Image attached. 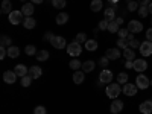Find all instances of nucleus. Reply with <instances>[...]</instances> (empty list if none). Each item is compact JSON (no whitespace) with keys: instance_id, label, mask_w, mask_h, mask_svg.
Listing matches in <instances>:
<instances>
[{"instance_id":"obj_1","label":"nucleus","mask_w":152,"mask_h":114,"mask_svg":"<svg viewBox=\"0 0 152 114\" xmlns=\"http://www.w3.org/2000/svg\"><path fill=\"white\" fill-rule=\"evenodd\" d=\"M105 93H107V96H108L110 99H117L119 94L122 93L120 84H117V82H111V84H108L107 88H105Z\"/></svg>"},{"instance_id":"obj_2","label":"nucleus","mask_w":152,"mask_h":114,"mask_svg":"<svg viewBox=\"0 0 152 114\" xmlns=\"http://www.w3.org/2000/svg\"><path fill=\"white\" fill-rule=\"evenodd\" d=\"M67 53L70 55V56H79L81 53H82V44L81 43H78V41H73V43H70V44H67Z\"/></svg>"},{"instance_id":"obj_3","label":"nucleus","mask_w":152,"mask_h":114,"mask_svg":"<svg viewBox=\"0 0 152 114\" xmlns=\"http://www.w3.org/2000/svg\"><path fill=\"white\" fill-rule=\"evenodd\" d=\"M135 85H137V88H140V90H146V88L151 85V81L148 79L146 75L140 73L137 76V79H135Z\"/></svg>"},{"instance_id":"obj_4","label":"nucleus","mask_w":152,"mask_h":114,"mask_svg":"<svg viewBox=\"0 0 152 114\" xmlns=\"http://www.w3.org/2000/svg\"><path fill=\"white\" fill-rule=\"evenodd\" d=\"M23 12L21 11H12L11 14H9V21H11V24H20V23H23Z\"/></svg>"},{"instance_id":"obj_5","label":"nucleus","mask_w":152,"mask_h":114,"mask_svg":"<svg viewBox=\"0 0 152 114\" xmlns=\"http://www.w3.org/2000/svg\"><path fill=\"white\" fill-rule=\"evenodd\" d=\"M128 31L131 34H138L143 31V23L142 21H137V20H131L128 23Z\"/></svg>"},{"instance_id":"obj_6","label":"nucleus","mask_w":152,"mask_h":114,"mask_svg":"<svg viewBox=\"0 0 152 114\" xmlns=\"http://www.w3.org/2000/svg\"><path fill=\"white\" fill-rule=\"evenodd\" d=\"M50 44H52L55 49H64V47H67L66 38L64 37H58V35H55L52 40H50Z\"/></svg>"},{"instance_id":"obj_7","label":"nucleus","mask_w":152,"mask_h":114,"mask_svg":"<svg viewBox=\"0 0 152 114\" xmlns=\"http://www.w3.org/2000/svg\"><path fill=\"white\" fill-rule=\"evenodd\" d=\"M140 53H142V56H151L152 55V41H143L142 44H140Z\"/></svg>"},{"instance_id":"obj_8","label":"nucleus","mask_w":152,"mask_h":114,"mask_svg":"<svg viewBox=\"0 0 152 114\" xmlns=\"http://www.w3.org/2000/svg\"><path fill=\"white\" fill-rule=\"evenodd\" d=\"M135 72H138V73H142V72H145L146 69H148V62H146V59H143V58H137V59H134V67H132Z\"/></svg>"},{"instance_id":"obj_9","label":"nucleus","mask_w":152,"mask_h":114,"mask_svg":"<svg viewBox=\"0 0 152 114\" xmlns=\"http://www.w3.org/2000/svg\"><path fill=\"white\" fill-rule=\"evenodd\" d=\"M113 72L108 70V69H104L102 72H100L99 75V82H102V84H107V82H111L113 81Z\"/></svg>"},{"instance_id":"obj_10","label":"nucleus","mask_w":152,"mask_h":114,"mask_svg":"<svg viewBox=\"0 0 152 114\" xmlns=\"http://www.w3.org/2000/svg\"><path fill=\"white\" fill-rule=\"evenodd\" d=\"M123 110V102L117 97V99H113V102H111V105H110V111L113 113V114H119L120 111Z\"/></svg>"},{"instance_id":"obj_11","label":"nucleus","mask_w":152,"mask_h":114,"mask_svg":"<svg viewBox=\"0 0 152 114\" xmlns=\"http://www.w3.org/2000/svg\"><path fill=\"white\" fill-rule=\"evenodd\" d=\"M137 85L135 84H131V82H126L125 85H123V88H122V91L126 94V96H135L137 94Z\"/></svg>"},{"instance_id":"obj_12","label":"nucleus","mask_w":152,"mask_h":114,"mask_svg":"<svg viewBox=\"0 0 152 114\" xmlns=\"http://www.w3.org/2000/svg\"><path fill=\"white\" fill-rule=\"evenodd\" d=\"M105 56H107L110 61L119 59V58H120V49H119V47H111V49H108L107 53H105Z\"/></svg>"},{"instance_id":"obj_13","label":"nucleus","mask_w":152,"mask_h":114,"mask_svg":"<svg viewBox=\"0 0 152 114\" xmlns=\"http://www.w3.org/2000/svg\"><path fill=\"white\" fill-rule=\"evenodd\" d=\"M3 81L6 82V84H14L15 81H17V75H15V72H12V70H6L5 73H3Z\"/></svg>"},{"instance_id":"obj_14","label":"nucleus","mask_w":152,"mask_h":114,"mask_svg":"<svg viewBox=\"0 0 152 114\" xmlns=\"http://www.w3.org/2000/svg\"><path fill=\"white\" fill-rule=\"evenodd\" d=\"M14 72H15V75L17 76H20V78H23V76H26V75H29V69L24 66V64H17L15 66V69H14Z\"/></svg>"},{"instance_id":"obj_15","label":"nucleus","mask_w":152,"mask_h":114,"mask_svg":"<svg viewBox=\"0 0 152 114\" xmlns=\"http://www.w3.org/2000/svg\"><path fill=\"white\" fill-rule=\"evenodd\" d=\"M116 3H114L113 6H110V8H107L105 9V12H104V14H105V18L107 20H110V21H113L114 18H116Z\"/></svg>"},{"instance_id":"obj_16","label":"nucleus","mask_w":152,"mask_h":114,"mask_svg":"<svg viewBox=\"0 0 152 114\" xmlns=\"http://www.w3.org/2000/svg\"><path fill=\"white\" fill-rule=\"evenodd\" d=\"M94 67H96V64H94V61H91V59H87L85 62H82V72L84 73H91L94 70Z\"/></svg>"},{"instance_id":"obj_17","label":"nucleus","mask_w":152,"mask_h":114,"mask_svg":"<svg viewBox=\"0 0 152 114\" xmlns=\"http://www.w3.org/2000/svg\"><path fill=\"white\" fill-rule=\"evenodd\" d=\"M85 81V73L82 72V70H76L75 73H73V82L75 84H82Z\"/></svg>"},{"instance_id":"obj_18","label":"nucleus","mask_w":152,"mask_h":114,"mask_svg":"<svg viewBox=\"0 0 152 114\" xmlns=\"http://www.w3.org/2000/svg\"><path fill=\"white\" fill-rule=\"evenodd\" d=\"M138 110H140L142 114H151L152 113V100H145Z\"/></svg>"},{"instance_id":"obj_19","label":"nucleus","mask_w":152,"mask_h":114,"mask_svg":"<svg viewBox=\"0 0 152 114\" xmlns=\"http://www.w3.org/2000/svg\"><path fill=\"white\" fill-rule=\"evenodd\" d=\"M34 11H35L34 3H24L23 8H21V12L24 14V17H31V15L34 14Z\"/></svg>"},{"instance_id":"obj_20","label":"nucleus","mask_w":152,"mask_h":114,"mask_svg":"<svg viewBox=\"0 0 152 114\" xmlns=\"http://www.w3.org/2000/svg\"><path fill=\"white\" fill-rule=\"evenodd\" d=\"M29 75L32 76L34 79H38V78L43 75V70H41V67H38V66H32V67L29 69Z\"/></svg>"},{"instance_id":"obj_21","label":"nucleus","mask_w":152,"mask_h":114,"mask_svg":"<svg viewBox=\"0 0 152 114\" xmlns=\"http://www.w3.org/2000/svg\"><path fill=\"white\" fill-rule=\"evenodd\" d=\"M55 20H56V24H59V26H61V24H66L69 21V14H67V12H59Z\"/></svg>"},{"instance_id":"obj_22","label":"nucleus","mask_w":152,"mask_h":114,"mask_svg":"<svg viewBox=\"0 0 152 114\" xmlns=\"http://www.w3.org/2000/svg\"><path fill=\"white\" fill-rule=\"evenodd\" d=\"M104 8V3H102V0H93V2L90 3V9L93 12H99L100 9Z\"/></svg>"},{"instance_id":"obj_23","label":"nucleus","mask_w":152,"mask_h":114,"mask_svg":"<svg viewBox=\"0 0 152 114\" xmlns=\"http://www.w3.org/2000/svg\"><path fill=\"white\" fill-rule=\"evenodd\" d=\"M12 9V3H11V0H3L2 2V14H11V11Z\"/></svg>"},{"instance_id":"obj_24","label":"nucleus","mask_w":152,"mask_h":114,"mask_svg":"<svg viewBox=\"0 0 152 114\" xmlns=\"http://www.w3.org/2000/svg\"><path fill=\"white\" fill-rule=\"evenodd\" d=\"M35 24H37V21H35L32 17H24V20H23V26L26 28V29H34V28H35Z\"/></svg>"},{"instance_id":"obj_25","label":"nucleus","mask_w":152,"mask_h":114,"mask_svg":"<svg viewBox=\"0 0 152 114\" xmlns=\"http://www.w3.org/2000/svg\"><path fill=\"white\" fill-rule=\"evenodd\" d=\"M18 55H20V49H18L17 46L8 47V56H9V58H18Z\"/></svg>"},{"instance_id":"obj_26","label":"nucleus","mask_w":152,"mask_h":114,"mask_svg":"<svg viewBox=\"0 0 152 114\" xmlns=\"http://www.w3.org/2000/svg\"><path fill=\"white\" fill-rule=\"evenodd\" d=\"M69 67H70L72 70H75V72H76V70H81V69H82V62H81L79 59L75 58V59H72V61L69 62Z\"/></svg>"},{"instance_id":"obj_27","label":"nucleus","mask_w":152,"mask_h":114,"mask_svg":"<svg viewBox=\"0 0 152 114\" xmlns=\"http://www.w3.org/2000/svg\"><path fill=\"white\" fill-rule=\"evenodd\" d=\"M123 56L126 58V61H132L135 58V52H134V49L128 47V49H125L123 50Z\"/></svg>"},{"instance_id":"obj_28","label":"nucleus","mask_w":152,"mask_h":114,"mask_svg":"<svg viewBox=\"0 0 152 114\" xmlns=\"http://www.w3.org/2000/svg\"><path fill=\"white\" fill-rule=\"evenodd\" d=\"M11 43H12V40L8 35H2V37H0V46H2V47L8 49V47H11Z\"/></svg>"},{"instance_id":"obj_29","label":"nucleus","mask_w":152,"mask_h":114,"mask_svg":"<svg viewBox=\"0 0 152 114\" xmlns=\"http://www.w3.org/2000/svg\"><path fill=\"white\" fill-rule=\"evenodd\" d=\"M85 49L90 50V52H94V50L97 49V41L96 40H87L85 43Z\"/></svg>"},{"instance_id":"obj_30","label":"nucleus","mask_w":152,"mask_h":114,"mask_svg":"<svg viewBox=\"0 0 152 114\" xmlns=\"http://www.w3.org/2000/svg\"><path fill=\"white\" fill-rule=\"evenodd\" d=\"M108 31H110L111 34H117V32H119V23H117L116 20L110 21V24H108Z\"/></svg>"},{"instance_id":"obj_31","label":"nucleus","mask_w":152,"mask_h":114,"mask_svg":"<svg viewBox=\"0 0 152 114\" xmlns=\"http://www.w3.org/2000/svg\"><path fill=\"white\" fill-rule=\"evenodd\" d=\"M24 53L29 55V56L37 55V47H35L34 44H28V46H26V49H24Z\"/></svg>"},{"instance_id":"obj_32","label":"nucleus","mask_w":152,"mask_h":114,"mask_svg":"<svg viewBox=\"0 0 152 114\" xmlns=\"http://www.w3.org/2000/svg\"><path fill=\"white\" fill-rule=\"evenodd\" d=\"M117 82L125 85L126 82H128V73H126V72H122V73H119V75H117Z\"/></svg>"},{"instance_id":"obj_33","label":"nucleus","mask_w":152,"mask_h":114,"mask_svg":"<svg viewBox=\"0 0 152 114\" xmlns=\"http://www.w3.org/2000/svg\"><path fill=\"white\" fill-rule=\"evenodd\" d=\"M32 81H34V78H32V76L31 75H26V76H23V78H21V85L23 87H29L31 84H32Z\"/></svg>"},{"instance_id":"obj_34","label":"nucleus","mask_w":152,"mask_h":114,"mask_svg":"<svg viewBox=\"0 0 152 114\" xmlns=\"http://www.w3.org/2000/svg\"><path fill=\"white\" fill-rule=\"evenodd\" d=\"M128 11H131V12H134V11H138V2H135V0H128Z\"/></svg>"},{"instance_id":"obj_35","label":"nucleus","mask_w":152,"mask_h":114,"mask_svg":"<svg viewBox=\"0 0 152 114\" xmlns=\"http://www.w3.org/2000/svg\"><path fill=\"white\" fill-rule=\"evenodd\" d=\"M35 56H37L38 61H46L49 58V52H47V50H40V52H37Z\"/></svg>"},{"instance_id":"obj_36","label":"nucleus","mask_w":152,"mask_h":114,"mask_svg":"<svg viewBox=\"0 0 152 114\" xmlns=\"http://www.w3.org/2000/svg\"><path fill=\"white\" fill-rule=\"evenodd\" d=\"M117 46H119V49H128L129 47V43H128V40L126 38H119L117 40Z\"/></svg>"},{"instance_id":"obj_37","label":"nucleus","mask_w":152,"mask_h":114,"mask_svg":"<svg viewBox=\"0 0 152 114\" xmlns=\"http://www.w3.org/2000/svg\"><path fill=\"white\" fill-rule=\"evenodd\" d=\"M75 41H78V43H87V35L84 34V32H79V34H76V38H75Z\"/></svg>"},{"instance_id":"obj_38","label":"nucleus","mask_w":152,"mask_h":114,"mask_svg":"<svg viewBox=\"0 0 152 114\" xmlns=\"http://www.w3.org/2000/svg\"><path fill=\"white\" fill-rule=\"evenodd\" d=\"M137 12H138V15H140L142 18H145V17L149 15V9H148V6H140Z\"/></svg>"},{"instance_id":"obj_39","label":"nucleus","mask_w":152,"mask_h":114,"mask_svg":"<svg viewBox=\"0 0 152 114\" xmlns=\"http://www.w3.org/2000/svg\"><path fill=\"white\" fill-rule=\"evenodd\" d=\"M52 5L56 9H62V8L66 6V0H52Z\"/></svg>"},{"instance_id":"obj_40","label":"nucleus","mask_w":152,"mask_h":114,"mask_svg":"<svg viewBox=\"0 0 152 114\" xmlns=\"http://www.w3.org/2000/svg\"><path fill=\"white\" fill-rule=\"evenodd\" d=\"M108 24H110V20L105 18V20H102V21H99V26H97V28H99L100 31H105V29L108 31Z\"/></svg>"},{"instance_id":"obj_41","label":"nucleus","mask_w":152,"mask_h":114,"mask_svg":"<svg viewBox=\"0 0 152 114\" xmlns=\"http://www.w3.org/2000/svg\"><path fill=\"white\" fill-rule=\"evenodd\" d=\"M34 114H47L46 107H43V105H38V107H35V108H34Z\"/></svg>"},{"instance_id":"obj_42","label":"nucleus","mask_w":152,"mask_h":114,"mask_svg":"<svg viewBox=\"0 0 152 114\" xmlns=\"http://www.w3.org/2000/svg\"><path fill=\"white\" fill-rule=\"evenodd\" d=\"M99 64L102 66L104 69H107V67H108V64H110V59H108L107 56H104V58H100V59H99Z\"/></svg>"},{"instance_id":"obj_43","label":"nucleus","mask_w":152,"mask_h":114,"mask_svg":"<svg viewBox=\"0 0 152 114\" xmlns=\"http://www.w3.org/2000/svg\"><path fill=\"white\" fill-rule=\"evenodd\" d=\"M119 38H126V37H128L129 35V31L128 29H119Z\"/></svg>"},{"instance_id":"obj_44","label":"nucleus","mask_w":152,"mask_h":114,"mask_svg":"<svg viewBox=\"0 0 152 114\" xmlns=\"http://www.w3.org/2000/svg\"><path fill=\"white\" fill-rule=\"evenodd\" d=\"M140 44H142V43L138 41V40H135V38H134L132 41H129V47H131V49H137V47H140Z\"/></svg>"},{"instance_id":"obj_45","label":"nucleus","mask_w":152,"mask_h":114,"mask_svg":"<svg viewBox=\"0 0 152 114\" xmlns=\"http://www.w3.org/2000/svg\"><path fill=\"white\" fill-rule=\"evenodd\" d=\"M8 55V49L6 47H2V46H0V59H3L5 56Z\"/></svg>"},{"instance_id":"obj_46","label":"nucleus","mask_w":152,"mask_h":114,"mask_svg":"<svg viewBox=\"0 0 152 114\" xmlns=\"http://www.w3.org/2000/svg\"><path fill=\"white\" fill-rule=\"evenodd\" d=\"M53 37H55V35H53L52 32H46V34H44V37H43V40H44V41H50Z\"/></svg>"},{"instance_id":"obj_47","label":"nucleus","mask_w":152,"mask_h":114,"mask_svg":"<svg viewBox=\"0 0 152 114\" xmlns=\"http://www.w3.org/2000/svg\"><path fill=\"white\" fill-rule=\"evenodd\" d=\"M137 2H138L140 6H149V3L152 2V0H137Z\"/></svg>"},{"instance_id":"obj_48","label":"nucleus","mask_w":152,"mask_h":114,"mask_svg":"<svg viewBox=\"0 0 152 114\" xmlns=\"http://www.w3.org/2000/svg\"><path fill=\"white\" fill-rule=\"evenodd\" d=\"M146 40H148V41H152V28H149V29L146 31Z\"/></svg>"},{"instance_id":"obj_49","label":"nucleus","mask_w":152,"mask_h":114,"mask_svg":"<svg viewBox=\"0 0 152 114\" xmlns=\"http://www.w3.org/2000/svg\"><path fill=\"white\" fill-rule=\"evenodd\" d=\"M125 67H126V69H132V67H134V61H126V62H125Z\"/></svg>"},{"instance_id":"obj_50","label":"nucleus","mask_w":152,"mask_h":114,"mask_svg":"<svg viewBox=\"0 0 152 114\" xmlns=\"http://www.w3.org/2000/svg\"><path fill=\"white\" fill-rule=\"evenodd\" d=\"M126 40H128V43H129V41H132V40H134V34H131V32H129V35L126 37Z\"/></svg>"},{"instance_id":"obj_51","label":"nucleus","mask_w":152,"mask_h":114,"mask_svg":"<svg viewBox=\"0 0 152 114\" xmlns=\"http://www.w3.org/2000/svg\"><path fill=\"white\" fill-rule=\"evenodd\" d=\"M31 3H34V5H41L43 0H31Z\"/></svg>"},{"instance_id":"obj_52","label":"nucleus","mask_w":152,"mask_h":114,"mask_svg":"<svg viewBox=\"0 0 152 114\" xmlns=\"http://www.w3.org/2000/svg\"><path fill=\"white\" fill-rule=\"evenodd\" d=\"M114 20H116L119 24H122V23H123V17H117V18H114Z\"/></svg>"},{"instance_id":"obj_53","label":"nucleus","mask_w":152,"mask_h":114,"mask_svg":"<svg viewBox=\"0 0 152 114\" xmlns=\"http://www.w3.org/2000/svg\"><path fill=\"white\" fill-rule=\"evenodd\" d=\"M148 9H149V14H152V2L149 3V6H148Z\"/></svg>"},{"instance_id":"obj_54","label":"nucleus","mask_w":152,"mask_h":114,"mask_svg":"<svg viewBox=\"0 0 152 114\" xmlns=\"http://www.w3.org/2000/svg\"><path fill=\"white\" fill-rule=\"evenodd\" d=\"M108 2H110V3H113V5H114V3H117V2H119V0H108Z\"/></svg>"},{"instance_id":"obj_55","label":"nucleus","mask_w":152,"mask_h":114,"mask_svg":"<svg viewBox=\"0 0 152 114\" xmlns=\"http://www.w3.org/2000/svg\"><path fill=\"white\" fill-rule=\"evenodd\" d=\"M20 2H26V0H20Z\"/></svg>"},{"instance_id":"obj_56","label":"nucleus","mask_w":152,"mask_h":114,"mask_svg":"<svg viewBox=\"0 0 152 114\" xmlns=\"http://www.w3.org/2000/svg\"><path fill=\"white\" fill-rule=\"evenodd\" d=\"M151 24H152V18H151Z\"/></svg>"},{"instance_id":"obj_57","label":"nucleus","mask_w":152,"mask_h":114,"mask_svg":"<svg viewBox=\"0 0 152 114\" xmlns=\"http://www.w3.org/2000/svg\"><path fill=\"white\" fill-rule=\"evenodd\" d=\"M151 85H152V81H151Z\"/></svg>"}]
</instances>
